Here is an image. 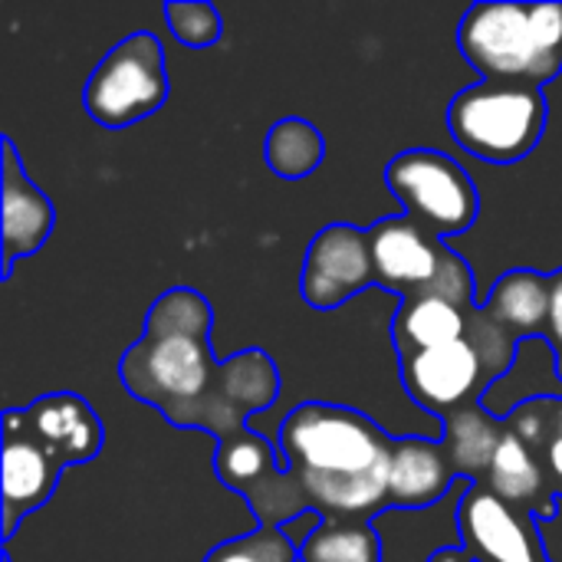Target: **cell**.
Returning a JSON list of instances; mask_svg holds the SVG:
<instances>
[{
	"label": "cell",
	"mask_w": 562,
	"mask_h": 562,
	"mask_svg": "<svg viewBox=\"0 0 562 562\" xmlns=\"http://www.w3.org/2000/svg\"><path fill=\"white\" fill-rule=\"evenodd\" d=\"M33 435L69 464H86L102 451V422L82 395L53 392L23 408Z\"/></svg>",
	"instance_id": "14"
},
{
	"label": "cell",
	"mask_w": 562,
	"mask_h": 562,
	"mask_svg": "<svg viewBox=\"0 0 562 562\" xmlns=\"http://www.w3.org/2000/svg\"><path fill=\"white\" fill-rule=\"evenodd\" d=\"M428 562H474L471 560V553L464 550V547H441V550H435Z\"/></svg>",
	"instance_id": "26"
},
{
	"label": "cell",
	"mask_w": 562,
	"mask_h": 562,
	"mask_svg": "<svg viewBox=\"0 0 562 562\" xmlns=\"http://www.w3.org/2000/svg\"><path fill=\"white\" fill-rule=\"evenodd\" d=\"M474 306H458L441 296H415L405 300L392 319V342L398 359L418 356L425 349L454 342L468 336V319Z\"/></svg>",
	"instance_id": "19"
},
{
	"label": "cell",
	"mask_w": 562,
	"mask_h": 562,
	"mask_svg": "<svg viewBox=\"0 0 562 562\" xmlns=\"http://www.w3.org/2000/svg\"><path fill=\"white\" fill-rule=\"evenodd\" d=\"M214 471L224 487H231L250 504L260 527L283 530L286 524L313 514L300 477L290 468H280L277 448L250 428L227 441H217Z\"/></svg>",
	"instance_id": "8"
},
{
	"label": "cell",
	"mask_w": 562,
	"mask_h": 562,
	"mask_svg": "<svg viewBox=\"0 0 562 562\" xmlns=\"http://www.w3.org/2000/svg\"><path fill=\"white\" fill-rule=\"evenodd\" d=\"M458 46L487 82L543 89L562 72V0L474 3L461 16Z\"/></svg>",
	"instance_id": "3"
},
{
	"label": "cell",
	"mask_w": 562,
	"mask_h": 562,
	"mask_svg": "<svg viewBox=\"0 0 562 562\" xmlns=\"http://www.w3.org/2000/svg\"><path fill=\"white\" fill-rule=\"evenodd\" d=\"M484 484L501 501H507L510 507H517L524 514H533L537 520H557L560 517V497L553 494L537 458L524 448V441L514 431L504 435L501 451H497Z\"/></svg>",
	"instance_id": "17"
},
{
	"label": "cell",
	"mask_w": 562,
	"mask_h": 562,
	"mask_svg": "<svg viewBox=\"0 0 562 562\" xmlns=\"http://www.w3.org/2000/svg\"><path fill=\"white\" fill-rule=\"evenodd\" d=\"M165 20H168L171 36H175L181 46H191V49H207V46H214V43L221 40V33H224L221 13H217V7H211V3L171 0V3H165Z\"/></svg>",
	"instance_id": "24"
},
{
	"label": "cell",
	"mask_w": 562,
	"mask_h": 562,
	"mask_svg": "<svg viewBox=\"0 0 562 562\" xmlns=\"http://www.w3.org/2000/svg\"><path fill=\"white\" fill-rule=\"evenodd\" d=\"M398 366H402L398 369L402 385L412 395V402L438 418L458 408L477 405L484 392L491 389V382H497L491 369L484 366V356L474 349L468 336L425 349L418 356L398 359Z\"/></svg>",
	"instance_id": "10"
},
{
	"label": "cell",
	"mask_w": 562,
	"mask_h": 562,
	"mask_svg": "<svg viewBox=\"0 0 562 562\" xmlns=\"http://www.w3.org/2000/svg\"><path fill=\"white\" fill-rule=\"evenodd\" d=\"M441 422H445V431L438 441L445 448V458L454 477H461L464 484H484L501 451V441L507 435L504 418H497L494 412L484 408V402H477V405L445 415Z\"/></svg>",
	"instance_id": "16"
},
{
	"label": "cell",
	"mask_w": 562,
	"mask_h": 562,
	"mask_svg": "<svg viewBox=\"0 0 562 562\" xmlns=\"http://www.w3.org/2000/svg\"><path fill=\"white\" fill-rule=\"evenodd\" d=\"M379 290L405 300L441 296L458 306L474 303V273L435 231L408 214L382 217L369 227Z\"/></svg>",
	"instance_id": "5"
},
{
	"label": "cell",
	"mask_w": 562,
	"mask_h": 562,
	"mask_svg": "<svg viewBox=\"0 0 562 562\" xmlns=\"http://www.w3.org/2000/svg\"><path fill=\"white\" fill-rule=\"evenodd\" d=\"M171 82L165 66V46L155 33H132L119 40L89 72L82 105L92 122L105 128H125L155 115L168 102Z\"/></svg>",
	"instance_id": "6"
},
{
	"label": "cell",
	"mask_w": 562,
	"mask_h": 562,
	"mask_svg": "<svg viewBox=\"0 0 562 562\" xmlns=\"http://www.w3.org/2000/svg\"><path fill=\"white\" fill-rule=\"evenodd\" d=\"M0 214H3V240L0 244H3V280H7L13 273V263L20 257L36 254L56 227V211H53L49 198L23 171L10 135H3Z\"/></svg>",
	"instance_id": "13"
},
{
	"label": "cell",
	"mask_w": 562,
	"mask_h": 562,
	"mask_svg": "<svg viewBox=\"0 0 562 562\" xmlns=\"http://www.w3.org/2000/svg\"><path fill=\"white\" fill-rule=\"evenodd\" d=\"M214 310L191 290L161 293L145 316L142 339L122 352L125 392L165 415L175 428H194L227 441L280 395V372L263 349L224 362L211 352Z\"/></svg>",
	"instance_id": "1"
},
{
	"label": "cell",
	"mask_w": 562,
	"mask_h": 562,
	"mask_svg": "<svg viewBox=\"0 0 562 562\" xmlns=\"http://www.w3.org/2000/svg\"><path fill=\"white\" fill-rule=\"evenodd\" d=\"M461 547L474 562H553L540 520L501 501L487 484H468L458 504Z\"/></svg>",
	"instance_id": "9"
},
{
	"label": "cell",
	"mask_w": 562,
	"mask_h": 562,
	"mask_svg": "<svg viewBox=\"0 0 562 562\" xmlns=\"http://www.w3.org/2000/svg\"><path fill=\"white\" fill-rule=\"evenodd\" d=\"M507 431H514L524 448L543 468L553 494L562 501V398L560 395H537L520 402L514 412L504 415Z\"/></svg>",
	"instance_id": "20"
},
{
	"label": "cell",
	"mask_w": 562,
	"mask_h": 562,
	"mask_svg": "<svg viewBox=\"0 0 562 562\" xmlns=\"http://www.w3.org/2000/svg\"><path fill=\"white\" fill-rule=\"evenodd\" d=\"M0 431H3V540H10L20 520L40 510L53 497L66 471V461L33 435V428L23 418V408H7Z\"/></svg>",
	"instance_id": "12"
},
{
	"label": "cell",
	"mask_w": 562,
	"mask_h": 562,
	"mask_svg": "<svg viewBox=\"0 0 562 562\" xmlns=\"http://www.w3.org/2000/svg\"><path fill=\"white\" fill-rule=\"evenodd\" d=\"M448 128L468 155L487 165H517L547 132V95L540 86L481 79L451 99Z\"/></svg>",
	"instance_id": "4"
},
{
	"label": "cell",
	"mask_w": 562,
	"mask_h": 562,
	"mask_svg": "<svg viewBox=\"0 0 562 562\" xmlns=\"http://www.w3.org/2000/svg\"><path fill=\"white\" fill-rule=\"evenodd\" d=\"M263 155H267V165H270V171L277 178L296 181V178L313 175L323 165L326 142H323V132L313 122H306L300 115H290V119H280L267 132Z\"/></svg>",
	"instance_id": "21"
},
{
	"label": "cell",
	"mask_w": 562,
	"mask_h": 562,
	"mask_svg": "<svg viewBox=\"0 0 562 562\" xmlns=\"http://www.w3.org/2000/svg\"><path fill=\"white\" fill-rule=\"evenodd\" d=\"M392 451L395 438L346 405L303 402L280 425V458L323 524H372L392 510Z\"/></svg>",
	"instance_id": "2"
},
{
	"label": "cell",
	"mask_w": 562,
	"mask_h": 562,
	"mask_svg": "<svg viewBox=\"0 0 562 562\" xmlns=\"http://www.w3.org/2000/svg\"><path fill=\"white\" fill-rule=\"evenodd\" d=\"M481 310L517 342L530 336L543 339L550 313V277L537 270H510L494 283Z\"/></svg>",
	"instance_id": "18"
},
{
	"label": "cell",
	"mask_w": 562,
	"mask_h": 562,
	"mask_svg": "<svg viewBox=\"0 0 562 562\" xmlns=\"http://www.w3.org/2000/svg\"><path fill=\"white\" fill-rule=\"evenodd\" d=\"M547 346L557 359V375L562 379V270L550 273V313H547Z\"/></svg>",
	"instance_id": "25"
},
{
	"label": "cell",
	"mask_w": 562,
	"mask_h": 562,
	"mask_svg": "<svg viewBox=\"0 0 562 562\" xmlns=\"http://www.w3.org/2000/svg\"><path fill=\"white\" fill-rule=\"evenodd\" d=\"M375 283V260L369 231L352 224L323 227L303 257L300 293L313 310H336Z\"/></svg>",
	"instance_id": "11"
},
{
	"label": "cell",
	"mask_w": 562,
	"mask_h": 562,
	"mask_svg": "<svg viewBox=\"0 0 562 562\" xmlns=\"http://www.w3.org/2000/svg\"><path fill=\"white\" fill-rule=\"evenodd\" d=\"M454 471L445 458L441 441L428 438H395L389 468V504L402 510H422L438 504L451 484Z\"/></svg>",
	"instance_id": "15"
},
{
	"label": "cell",
	"mask_w": 562,
	"mask_h": 562,
	"mask_svg": "<svg viewBox=\"0 0 562 562\" xmlns=\"http://www.w3.org/2000/svg\"><path fill=\"white\" fill-rule=\"evenodd\" d=\"M204 562H300V547L280 527H257L254 533L217 543Z\"/></svg>",
	"instance_id": "23"
},
{
	"label": "cell",
	"mask_w": 562,
	"mask_h": 562,
	"mask_svg": "<svg viewBox=\"0 0 562 562\" xmlns=\"http://www.w3.org/2000/svg\"><path fill=\"white\" fill-rule=\"evenodd\" d=\"M3 562H10V557H3Z\"/></svg>",
	"instance_id": "27"
},
{
	"label": "cell",
	"mask_w": 562,
	"mask_h": 562,
	"mask_svg": "<svg viewBox=\"0 0 562 562\" xmlns=\"http://www.w3.org/2000/svg\"><path fill=\"white\" fill-rule=\"evenodd\" d=\"M300 562H382V540L372 524H323L300 547Z\"/></svg>",
	"instance_id": "22"
},
{
	"label": "cell",
	"mask_w": 562,
	"mask_h": 562,
	"mask_svg": "<svg viewBox=\"0 0 562 562\" xmlns=\"http://www.w3.org/2000/svg\"><path fill=\"white\" fill-rule=\"evenodd\" d=\"M385 184L402 201L405 214L438 237L468 231L481 214V198L468 171L435 148H408L395 155L385 168Z\"/></svg>",
	"instance_id": "7"
}]
</instances>
